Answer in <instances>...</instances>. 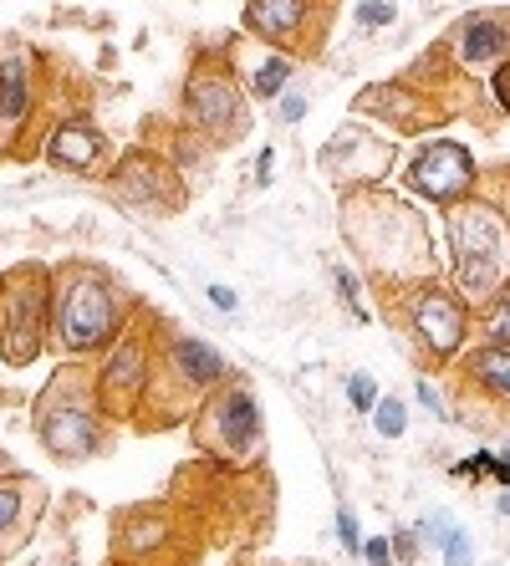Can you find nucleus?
Masks as SVG:
<instances>
[{"instance_id": "1", "label": "nucleus", "mask_w": 510, "mask_h": 566, "mask_svg": "<svg viewBox=\"0 0 510 566\" xmlns=\"http://www.w3.org/2000/svg\"><path fill=\"white\" fill-rule=\"evenodd\" d=\"M337 230L353 245V261L373 291L439 276V251H434L429 220L398 189L388 185L347 189L337 205Z\"/></svg>"}, {"instance_id": "2", "label": "nucleus", "mask_w": 510, "mask_h": 566, "mask_svg": "<svg viewBox=\"0 0 510 566\" xmlns=\"http://www.w3.org/2000/svg\"><path fill=\"white\" fill-rule=\"evenodd\" d=\"M138 302L128 296L107 265L97 261H62L52 265V353L66 363L103 357L128 327Z\"/></svg>"}, {"instance_id": "3", "label": "nucleus", "mask_w": 510, "mask_h": 566, "mask_svg": "<svg viewBox=\"0 0 510 566\" xmlns=\"http://www.w3.org/2000/svg\"><path fill=\"white\" fill-rule=\"evenodd\" d=\"M439 230H445V276L455 291L480 312L490 296L510 286V205L496 199L490 189L459 199L449 210H439Z\"/></svg>"}, {"instance_id": "4", "label": "nucleus", "mask_w": 510, "mask_h": 566, "mask_svg": "<svg viewBox=\"0 0 510 566\" xmlns=\"http://www.w3.org/2000/svg\"><path fill=\"white\" fill-rule=\"evenodd\" d=\"M383 306V322L404 332L408 353L424 373H449L459 353L475 343V306L455 291L449 276H424L408 286H383L373 291Z\"/></svg>"}, {"instance_id": "5", "label": "nucleus", "mask_w": 510, "mask_h": 566, "mask_svg": "<svg viewBox=\"0 0 510 566\" xmlns=\"http://www.w3.org/2000/svg\"><path fill=\"white\" fill-rule=\"evenodd\" d=\"M236 378L230 357L205 337L189 332H169L158 337V363L148 378V398L138 413V429H169V423H189L199 409V398H210L220 382Z\"/></svg>"}, {"instance_id": "6", "label": "nucleus", "mask_w": 510, "mask_h": 566, "mask_svg": "<svg viewBox=\"0 0 510 566\" xmlns=\"http://www.w3.org/2000/svg\"><path fill=\"white\" fill-rule=\"evenodd\" d=\"M184 128L195 133L205 148H230L256 128V118H250V93L236 72L230 46H215V52L195 56L189 82H184Z\"/></svg>"}, {"instance_id": "7", "label": "nucleus", "mask_w": 510, "mask_h": 566, "mask_svg": "<svg viewBox=\"0 0 510 566\" xmlns=\"http://www.w3.org/2000/svg\"><path fill=\"white\" fill-rule=\"evenodd\" d=\"M107 413L97 403V388H92V373H72L62 368L37 398V439L41 449L62 464H77L103 454L107 444Z\"/></svg>"}, {"instance_id": "8", "label": "nucleus", "mask_w": 510, "mask_h": 566, "mask_svg": "<svg viewBox=\"0 0 510 566\" xmlns=\"http://www.w3.org/2000/svg\"><path fill=\"white\" fill-rule=\"evenodd\" d=\"M189 439L205 460L225 464V470H250L266 454V419L261 398L246 378L220 382L210 398H199L195 419H189Z\"/></svg>"}, {"instance_id": "9", "label": "nucleus", "mask_w": 510, "mask_h": 566, "mask_svg": "<svg viewBox=\"0 0 510 566\" xmlns=\"http://www.w3.org/2000/svg\"><path fill=\"white\" fill-rule=\"evenodd\" d=\"M158 316H148V306L128 316V327L118 332V343L103 353V363L92 368V388H97V403L113 423H138L148 398V378H154L158 363Z\"/></svg>"}, {"instance_id": "10", "label": "nucleus", "mask_w": 510, "mask_h": 566, "mask_svg": "<svg viewBox=\"0 0 510 566\" xmlns=\"http://www.w3.org/2000/svg\"><path fill=\"white\" fill-rule=\"evenodd\" d=\"M52 347V265H15L0 276V357L31 368Z\"/></svg>"}, {"instance_id": "11", "label": "nucleus", "mask_w": 510, "mask_h": 566, "mask_svg": "<svg viewBox=\"0 0 510 566\" xmlns=\"http://www.w3.org/2000/svg\"><path fill=\"white\" fill-rule=\"evenodd\" d=\"M398 185H404L414 199H424V205L449 210V205H459V199L480 195L485 169L475 164V154L459 144V138H424V144L404 158Z\"/></svg>"}, {"instance_id": "12", "label": "nucleus", "mask_w": 510, "mask_h": 566, "mask_svg": "<svg viewBox=\"0 0 510 566\" xmlns=\"http://www.w3.org/2000/svg\"><path fill=\"white\" fill-rule=\"evenodd\" d=\"M316 164H322V174L342 195L347 189H373V185H388V174L398 169V144L383 138L373 123H342L322 144Z\"/></svg>"}, {"instance_id": "13", "label": "nucleus", "mask_w": 510, "mask_h": 566, "mask_svg": "<svg viewBox=\"0 0 510 566\" xmlns=\"http://www.w3.org/2000/svg\"><path fill=\"white\" fill-rule=\"evenodd\" d=\"M327 11L332 0H246L240 11V31L250 41H266V46H281L301 62L322 46V31H327Z\"/></svg>"}, {"instance_id": "14", "label": "nucleus", "mask_w": 510, "mask_h": 566, "mask_svg": "<svg viewBox=\"0 0 510 566\" xmlns=\"http://www.w3.org/2000/svg\"><path fill=\"white\" fill-rule=\"evenodd\" d=\"M439 56L455 62V72H465V77H490L496 66L510 62V15L506 11H465L455 27H449Z\"/></svg>"}, {"instance_id": "15", "label": "nucleus", "mask_w": 510, "mask_h": 566, "mask_svg": "<svg viewBox=\"0 0 510 566\" xmlns=\"http://www.w3.org/2000/svg\"><path fill=\"white\" fill-rule=\"evenodd\" d=\"M353 113H363V118L383 123V128H393L398 138H414V133H429L434 123L445 118V107H439V97L424 93L414 77H388V82H373L367 93L353 97Z\"/></svg>"}, {"instance_id": "16", "label": "nucleus", "mask_w": 510, "mask_h": 566, "mask_svg": "<svg viewBox=\"0 0 510 566\" xmlns=\"http://www.w3.org/2000/svg\"><path fill=\"white\" fill-rule=\"evenodd\" d=\"M449 382L465 409L510 413V343H490V337L470 343L449 368Z\"/></svg>"}, {"instance_id": "17", "label": "nucleus", "mask_w": 510, "mask_h": 566, "mask_svg": "<svg viewBox=\"0 0 510 566\" xmlns=\"http://www.w3.org/2000/svg\"><path fill=\"white\" fill-rule=\"evenodd\" d=\"M41 158L62 174H77V179H103L113 144H107V133L87 113H66V118L52 123L46 144H41Z\"/></svg>"}, {"instance_id": "18", "label": "nucleus", "mask_w": 510, "mask_h": 566, "mask_svg": "<svg viewBox=\"0 0 510 566\" xmlns=\"http://www.w3.org/2000/svg\"><path fill=\"white\" fill-rule=\"evenodd\" d=\"M113 189L144 214H174L184 205L179 174H174L169 158L158 154H128L118 164V174H113Z\"/></svg>"}, {"instance_id": "19", "label": "nucleus", "mask_w": 510, "mask_h": 566, "mask_svg": "<svg viewBox=\"0 0 510 566\" xmlns=\"http://www.w3.org/2000/svg\"><path fill=\"white\" fill-rule=\"evenodd\" d=\"M230 56H236V72L246 82L250 103H275L296 77V56L281 52V46H266V41H230Z\"/></svg>"}, {"instance_id": "20", "label": "nucleus", "mask_w": 510, "mask_h": 566, "mask_svg": "<svg viewBox=\"0 0 510 566\" xmlns=\"http://www.w3.org/2000/svg\"><path fill=\"white\" fill-rule=\"evenodd\" d=\"M41 505H46V490H41V480H31V474H21V470H6V474H0V552L21 546V536L37 526Z\"/></svg>"}, {"instance_id": "21", "label": "nucleus", "mask_w": 510, "mask_h": 566, "mask_svg": "<svg viewBox=\"0 0 510 566\" xmlns=\"http://www.w3.org/2000/svg\"><path fill=\"white\" fill-rule=\"evenodd\" d=\"M31 103H37V56L11 46L0 52V138L21 133Z\"/></svg>"}, {"instance_id": "22", "label": "nucleus", "mask_w": 510, "mask_h": 566, "mask_svg": "<svg viewBox=\"0 0 510 566\" xmlns=\"http://www.w3.org/2000/svg\"><path fill=\"white\" fill-rule=\"evenodd\" d=\"M332 286H337V302L347 306V316H357V322H367V316H373V312H367V302H363L373 286H367V276L357 271V265H332Z\"/></svg>"}, {"instance_id": "23", "label": "nucleus", "mask_w": 510, "mask_h": 566, "mask_svg": "<svg viewBox=\"0 0 510 566\" xmlns=\"http://www.w3.org/2000/svg\"><path fill=\"white\" fill-rule=\"evenodd\" d=\"M367 419H373V434H378V439H404L408 434V398L383 394L378 409L367 413Z\"/></svg>"}, {"instance_id": "24", "label": "nucleus", "mask_w": 510, "mask_h": 566, "mask_svg": "<svg viewBox=\"0 0 510 566\" xmlns=\"http://www.w3.org/2000/svg\"><path fill=\"white\" fill-rule=\"evenodd\" d=\"M475 332L490 337V343H510V286L500 291V296H490V302L475 312Z\"/></svg>"}, {"instance_id": "25", "label": "nucleus", "mask_w": 510, "mask_h": 566, "mask_svg": "<svg viewBox=\"0 0 510 566\" xmlns=\"http://www.w3.org/2000/svg\"><path fill=\"white\" fill-rule=\"evenodd\" d=\"M414 398H419V403H424V409H429L439 423L455 419V403H449V394L439 388V382H434V373H419V382H414Z\"/></svg>"}, {"instance_id": "26", "label": "nucleus", "mask_w": 510, "mask_h": 566, "mask_svg": "<svg viewBox=\"0 0 510 566\" xmlns=\"http://www.w3.org/2000/svg\"><path fill=\"white\" fill-rule=\"evenodd\" d=\"M496 449H470V454H465V460H455L449 464V480H475V485H480V480H490V470H496Z\"/></svg>"}, {"instance_id": "27", "label": "nucleus", "mask_w": 510, "mask_h": 566, "mask_svg": "<svg viewBox=\"0 0 510 566\" xmlns=\"http://www.w3.org/2000/svg\"><path fill=\"white\" fill-rule=\"evenodd\" d=\"M353 21L363 31H383L398 21V0H357L353 6Z\"/></svg>"}, {"instance_id": "28", "label": "nucleus", "mask_w": 510, "mask_h": 566, "mask_svg": "<svg viewBox=\"0 0 510 566\" xmlns=\"http://www.w3.org/2000/svg\"><path fill=\"white\" fill-rule=\"evenodd\" d=\"M378 398H383V388L378 382H373V373H353V378H347V409L353 413H373L378 409Z\"/></svg>"}, {"instance_id": "29", "label": "nucleus", "mask_w": 510, "mask_h": 566, "mask_svg": "<svg viewBox=\"0 0 510 566\" xmlns=\"http://www.w3.org/2000/svg\"><path fill=\"white\" fill-rule=\"evenodd\" d=\"M439 566H475V536L465 526H455L439 546Z\"/></svg>"}, {"instance_id": "30", "label": "nucleus", "mask_w": 510, "mask_h": 566, "mask_svg": "<svg viewBox=\"0 0 510 566\" xmlns=\"http://www.w3.org/2000/svg\"><path fill=\"white\" fill-rule=\"evenodd\" d=\"M414 526H419L424 546H434V552H439V546H445V536L459 526V521H455V515H449V511H424L419 521H414Z\"/></svg>"}, {"instance_id": "31", "label": "nucleus", "mask_w": 510, "mask_h": 566, "mask_svg": "<svg viewBox=\"0 0 510 566\" xmlns=\"http://www.w3.org/2000/svg\"><path fill=\"white\" fill-rule=\"evenodd\" d=\"M332 531H337V541H342V552L347 556H357L363 552V526H357V515L347 511V505H337V511H332Z\"/></svg>"}, {"instance_id": "32", "label": "nucleus", "mask_w": 510, "mask_h": 566, "mask_svg": "<svg viewBox=\"0 0 510 566\" xmlns=\"http://www.w3.org/2000/svg\"><path fill=\"white\" fill-rule=\"evenodd\" d=\"M306 107H312V103H306V93H301V87H287V93L271 103V113H275V123H281V128H296V123L306 118Z\"/></svg>"}, {"instance_id": "33", "label": "nucleus", "mask_w": 510, "mask_h": 566, "mask_svg": "<svg viewBox=\"0 0 510 566\" xmlns=\"http://www.w3.org/2000/svg\"><path fill=\"white\" fill-rule=\"evenodd\" d=\"M388 541H393V562H398V566H414V562L424 556V536H419V526H398Z\"/></svg>"}, {"instance_id": "34", "label": "nucleus", "mask_w": 510, "mask_h": 566, "mask_svg": "<svg viewBox=\"0 0 510 566\" xmlns=\"http://www.w3.org/2000/svg\"><path fill=\"white\" fill-rule=\"evenodd\" d=\"M490 97H496L500 118L510 123V62H506V66H496V72H490Z\"/></svg>"}, {"instance_id": "35", "label": "nucleus", "mask_w": 510, "mask_h": 566, "mask_svg": "<svg viewBox=\"0 0 510 566\" xmlns=\"http://www.w3.org/2000/svg\"><path fill=\"white\" fill-rule=\"evenodd\" d=\"M357 556H363L367 566H393V541H388V536H367Z\"/></svg>"}, {"instance_id": "36", "label": "nucleus", "mask_w": 510, "mask_h": 566, "mask_svg": "<svg viewBox=\"0 0 510 566\" xmlns=\"http://www.w3.org/2000/svg\"><path fill=\"white\" fill-rule=\"evenodd\" d=\"M205 296H210V306H215V312H225V316L240 312V296L230 286H220V281H210V286H205Z\"/></svg>"}, {"instance_id": "37", "label": "nucleus", "mask_w": 510, "mask_h": 566, "mask_svg": "<svg viewBox=\"0 0 510 566\" xmlns=\"http://www.w3.org/2000/svg\"><path fill=\"white\" fill-rule=\"evenodd\" d=\"M271 179H275V148H261V158H256V185L271 189Z\"/></svg>"}, {"instance_id": "38", "label": "nucleus", "mask_w": 510, "mask_h": 566, "mask_svg": "<svg viewBox=\"0 0 510 566\" xmlns=\"http://www.w3.org/2000/svg\"><path fill=\"white\" fill-rule=\"evenodd\" d=\"M490 480H496L500 490H510V454H500V460H496V470H490Z\"/></svg>"}, {"instance_id": "39", "label": "nucleus", "mask_w": 510, "mask_h": 566, "mask_svg": "<svg viewBox=\"0 0 510 566\" xmlns=\"http://www.w3.org/2000/svg\"><path fill=\"white\" fill-rule=\"evenodd\" d=\"M496 515H506V521H510V490H500V495H496Z\"/></svg>"}, {"instance_id": "40", "label": "nucleus", "mask_w": 510, "mask_h": 566, "mask_svg": "<svg viewBox=\"0 0 510 566\" xmlns=\"http://www.w3.org/2000/svg\"><path fill=\"white\" fill-rule=\"evenodd\" d=\"M506 6H510V0H506Z\"/></svg>"}]
</instances>
